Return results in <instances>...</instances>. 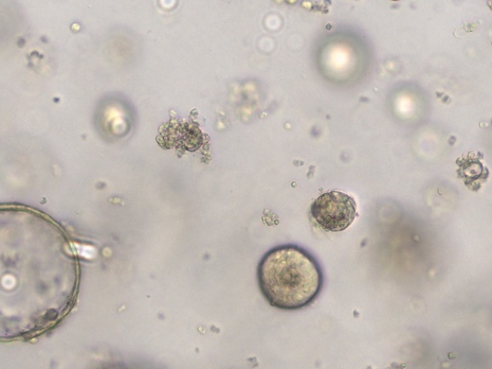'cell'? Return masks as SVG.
<instances>
[{
    "instance_id": "1",
    "label": "cell",
    "mask_w": 492,
    "mask_h": 369,
    "mask_svg": "<svg viewBox=\"0 0 492 369\" xmlns=\"http://www.w3.org/2000/svg\"><path fill=\"white\" fill-rule=\"evenodd\" d=\"M79 284V259L60 225L32 209L0 207V341L57 325Z\"/></svg>"
},
{
    "instance_id": "2",
    "label": "cell",
    "mask_w": 492,
    "mask_h": 369,
    "mask_svg": "<svg viewBox=\"0 0 492 369\" xmlns=\"http://www.w3.org/2000/svg\"><path fill=\"white\" fill-rule=\"evenodd\" d=\"M257 280L266 301L273 308L295 311L311 305L324 282L318 260L296 244H284L261 259Z\"/></svg>"
},
{
    "instance_id": "3",
    "label": "cell",
    "mask_w": 492,
    "mask_h": 369,
    "mask_svg": "<svg viewBox=\"0 0 492 369\" xmlns=\"http://www.w3.org/2000/svg\"><path fill=\"white\" fill-rule=\"evenodd\" d=\"M311 215L322 231L340 232L354 222L357 204L351 197L340 191L323 193L313 203Z\"/></svg>"
}]
</instances>
